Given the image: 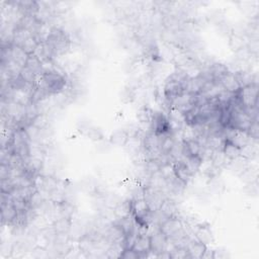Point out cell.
I'll use <instances>...</instances> for the list:
<instances>
[{"instance_id":"6da1fadb","label":"cell","mask_w":259,"mask_h":259,"mask_svg":"<svg viewBox=\"0 0 259 259\" xmlns=\"http://www.w3.org/2000/svg\"><path fill=\"white\" fill-rule=\"evenodd\" d=\"M55 55H63L70 47V39L68 35L60 29L52 28L45 41Z\"/></svg>"},{"instance_id":"7a4b0ae2","label":"cell","mask_w":259,"mask_h":259,"mask_svg":"<svg viewBox=\"0 0 259 259\" xmlns=\"http://www.w3.org/2000/svg\"><path fill=\"white\" fill-rule=\"evenodd\" d=\"M130 215L141 228H147L152 220V212L149 209L144 198H138L130 202Z\"/></svg>"},{"instance_id":"3957f363","label":"cell","mask_w":259,"mask_h":259,"mask_svg":"<svg viewBox=\"0 0 259 259\" xmlns=\"http://www.w3.org/2000/svg\"><path fill=\"white\" fill-rule=\"evenodd\" d=\"M42 86L49 95L58 94L63 91L66 86V80L64 76L55 70H46L41 75Z\"/></svg>"},{"instance_id":"277c9868","label":"cell","mask_w":259,"mask_h":259,"mask_svg":"<svg viewBox=\"0 0 259 259\" xmlns=\"http://www.w3.org/2000/svg\"><path fill=\"white\" fill-rule=\"evenodd\" d=\"M257 92L258 85L254 82L244 86V87H241L238 92L235 93V95L243 109L247 111L257 109Z\"/></svg>"},{"instance_id":"5b68a950","label":"cell","mask_w":259,"mask_h":259,"mask_svg":"<svg viewBox=\"0 0 259 259\" xmlns=\"http://www.w3.org/2000/svg\"><path fill=\"white\" fill-rule=\"evenodd\" d=\"M150 125L152 133H154L157 136L173 133V130H172L169 119L163 113L154 112L152 121H151Z\"/></svg>"},{"instance_id":"8992f818","label":"cell","mask_w":259,"mask_h":259,"mask_svg":"<svg viewBox=\"0 0 259 259\" xmlns=\"http://www.w3.org/2000/svg\"><path fill=\"white\" fill-rule=\"evenodd\" d=\"M159 231H161L167 237L168 240H177L179 238L178 235L181 234L183 231V226L179 219H177L176 217H171L165 219L163 222L160 223Z\"/></svg>"},{"instance_id":"52a82bcc","label":"cell","mask_w":259,"mask_h":259,"mask_svg":"<svg viewBox=\"0 0 259 259\" xmlns=\"http://www.w3.org/2000/svg\"><path fill=\"white\" fill-rule=\"evenodd\" d=\"M144 200L146 201L151 212L155 213L160 209L165 199H162V193L155 188L148 187L144 191Z\"/></svg>"},{"instance_id":"ba28073f","label":"cell","mask_w":259,"mask_h":259,"mask_svg":"<svg viewBox=\"0 0 259 259\" xmlns=\"http://www.w3.org/2000/svg\"><path fill=\"white\" fill-rule=\"evenodd\" d=\"M173 171L175 178L183 185H186L191 180L194 173L184 160H179L176 163H174Z\"/></svg>"},{"instance_id":"9c48e42d","label":"cell","mask_w":259,"mask_h":259,"mask_svg":"<svg viewBox=\"0 0 259 259\" xmlns=\"http://www.w3.org/2000/svg\"><path fill=\"white\" fill-rule=\"evenodd\" d=\"M168 238L161 232L158 231L150 236V243H151V253H154L155 257L157 254L166 251L168 247Z\"/></svg>"},{"instance_id":"30bf717a","label":"cell","mask_w":259,"mask_h":259,"mask_svg":"<svg viewBox=\"0 0 259 259\" xmlns=\"http://www.w3.org/2000/svg\"><path fill=\"white\" fill-rule=\"evenodd\" d=\"M132 249L139 254L140 258L148 257L149 253H151V243H150V236L146 234L138 235L135 239V242L132 246Z\"/></svg>"},{"instance_id":"8fae6325","label":"cell","mask_w":259,"mask_h":259,"mask_svg":"<svg viewBox=\"0 0 259 259\" xmlns=\"http://www.w3.org/2000/svg\"><path fill=\"white\" fill-rule=\"evenodd\" d=\"M202 145L197 139L184 140L181 146V154L184 158L202 156Z\"/></svg>"},{"instance_id":"7c38bea8","label":"cell","mask_w":259,"mask_h":259,"mask_svg":"<svg viewBox=\"0 0 259 259\" xmlns=\"http://www.w3.org/2000/svg\"><path fill=\"white\" fill-rule=\"evenodd\" d=\"M186 250L189 254L190 258H203L207 248V245L204 244L203 242L199 241L198 239H193V240H189L188 243L186 244Z\"/></svg>"},{"instance_id":"4fadbf2b","label":"cell","mask_w":259,"mask_h":259,"mask_svg":"<svg viewBox=\"0 0 259 259\" xmlns=\"http://www.w3.org/2000/svg\"><path fill=\"white\" fill-rule=\"evenodd\" d=\"M220 85L222 86V88L226 91L232 92V93H236L238 92V90L240 89V85L236 79L235 74L228 72L227 74H225L219 81Z\"/></svg>"},{"instance_id":"5bb4252c","label":"cell","mask_w":259,"mask_h":259,"mask_svg":"<svg viewBox=\"0 0 259 259\" xmlns=\"http://www.w3.org/2000/svg\"><path fill=\"white\" fill-rule=\"evenodd\" d=\"M222 152L229 160H235L241 156L242 149L237 146L235 143H233L232 141H230L229 139L225 138Z\"/></svg>"},{"instance_id":"9a60e30c","label":"cell","mask_w":259,"mask_h":259,"mask_svg":"<svg viewBox=\"0 0 259 259\" xmlns=\"http://www.w3.org/2000/svg\"><path fill=\"white\" fill-rule=\"evenodd\" d=\"M28 58H29V55L23 49L12 44V46H11V61L13 63L17 64L18 66H20L21 68H24L26 66Z\"/></svg>"},{"instance_id":"2e32d148","label":"cell","mask_w":259,"mask_h":259,"mask_svg":"<svg viewBox=\"0 0 259 259\" xmlns=\"http://www.w3.org/2000/svg\"><path fill=\"white\" fill-rule=\"evenodd\" d=\"M25 67L32 70L37 76L42 75L43 73H44V66H43V62L34 54L29 55V58L27 60Z\"/></svg>"},{"instance_id":"e0dca14e","label":"cell","mask_w":259,"mask_h":259,"mask_svg":"<svg viewBox=\"0 0 259 259\" xmlns=\"http://www.w3.org/2000/svg\"><path fill=\"white\" fill-rule=\"evenodd\" d=\"M158 212H160L162 214V216L165 219L171 218V217H175L176 206L172 201H170L168 199H165L163 201L160 209L158 210Z\"/></svg>"},{"instance_id":"ac0fdd59","label":"cell","mask_w":259,"mask_h":259,"mask_svg":"<svg viewBox=\"0 0 259 259\" xmlns=\"http://www.w3.org/2000/svg\"><path fill=\"white\" fill-rule=\"evenodd\" d=\"M196 237L197 239L204 244L208 245L213 241V235L212 231L209 227H199L198 231L196 232Z\"/></svg>"},{"instance_id":"d6986e66","label":"cell","mask_w":259,"mask_h":259,"mask_svg":"<svg viewBox=\"0 0 259 259\" xmlns=\"http://www.w3.org/2000/svg\"><path fill=\"white\" fill-rule=\"evenodd\" d=\"M70 227H71V221L70 219H66V218H59L54 224L55 231L59 235L66 234L69 231Z\"/></svg>"},{"instance_id":"ffe728a7","label":"cell","mask_w":259,"mask_h":259,"mask_svg":"<svg viewBox=\"0 0 259 259\" xmlns=\"http://www.w3.org/2000/svg\"><path fill=\"white\" fill-rule=\"evenodd\" d=\"M129 140V135L124 130H119L111 137V143L116 146H126Z\"/></svg>"},{"instance_id":"44dd1931","label":"cell","mask_w":259,"mask_h":259,"mask_svg":"<svg viewBox=\"0 0 259 259\" xmlns=\"http://www.w3.org/2000/svg\"><path fill=\"white\" fill-rule=\"evenodd\" d=\"M19 76L23 78L24 81L27 82L29 85H31V86L35 85V82H36V79H37V75L32 70H30L29 68L24 67L23 69H21L20 72H19Z\"/></svg>"},{"instance_id":"7402d4cb","label":"cell","mask_w":259,"mask_h":259,"mask_svg":"<svg viewBox=\"0 0 259 259\" xmlns=\"http://www.w3.org/2000/svg\"><path fill=\"white\" fill-rule=\"evenodd\" d=\"M153 111H151L149 107H142V109L138 112V119L141 123L151 124L153 118Z\"/></svg>"},{"instance_id":"603a6c76","label":"cell","mask_w":259,"mask_h":259,"mask_svg":"<svg viewBox=\"0 0 259 259\" xmlns=\"http://www.w3.org/2000/svg\"><path fill=\"white\" fill-rule=\"evenodd\" d=\"M120 258H124V259H138L139 254L134 251L132 248H128V249H123Z\"/></svg>"}]
</instances>
